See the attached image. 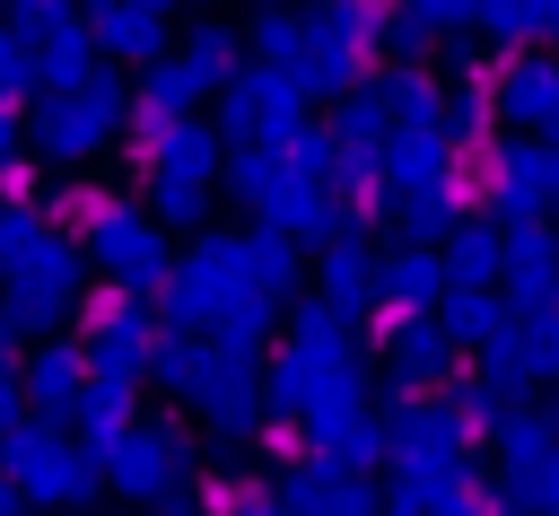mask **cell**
<instances>
[{
    "mask_svg": "<svg viewBox=\"0 0 559 516\" xmlns=\"http://www.w3.org/2000/svg\"><path fill=\"white\" fill-rule=\"evenodd\" d=\"M70 236H79L87 271H105V289H122V297H148L175 271L166 227L148 210H131L114 184H70Z\"/></svg>",
    "mask_w": 559,
    "mask_h": 516,
    "instance_id": "cell-1",
    "label": "cell"
},
{
    "mask_svg": "<svg viewBox=\"0 0 559 516\" xmlns=\"http://www.w3.org/2000/svg\"><path fill=\"white\" fill-rule=\"evenodd\" d=\"M122 122H131V96L96 70L87 87H61V96H35L26 105V157L44 175H87L122 140Z\"/></svg>",
    "mask_w": 559,
    "mask_h": 516,
    "instance_id": "cell-2",
    "label": "cell"
},
{
    "mask_svg": "<svg viewBox=\"0 0 559 516\" xmlns=\"http://www.w3.org/2000/svg\"><path fill=\"white\" fill-rule=\"evenodd\" d=\"M0 472H9V490H17L26 507H44V516H79V507H96V499H105L96 455H79V446H70V429H52V420L9 429V437H0Z\"/></svg>",
    "mask_w": 559,
    "mask_h": 516,
    "instance_id": "cell-3",
    "label": "cell"
},
{
    "mask_svg": "<svg viewBox=\"0 0 559 516\" xmlns=\"http://www.w3.org/2000/svg\"><path fill=\"white\" fill-rule=\"evenodd\" d=\"M0 297L17 306V324H26L35 341H52V324H70L79 297H87V254H79V236H70V227H44V245L0 271Z\"/></svg>",
    "mask_w": 559,
    "mask_h": 516,
    "instance_id": "cell-4",
    "label": "cell"
},
{
    "mask_svg": "<svg viewBox=\"0 0 559 516\" xmlns=\"http://www.w3.org/2000/svg\"><path fill=\"white\" fill-rule=\"evenodd\" d=\"M105 490L114 499H140V507H166V499H183V472H192V446L166 429V420H131L114 446H105Z\"/></svg>",
    "mask_w": 559,
    "mask_h": 516,
    "instance_id": "cell-5",
    "label": "cell"
},
{
    "mask_svg": "<svg viewBox=\"0 0 559 516\" xmlns=\"http://www.w3.org/2000/svg\"><path fill=\"white\" fill-rule=\"evenodd\" d=\"M148 341H157L148 297H122V289H87L79 297V359H87V376H140Z\"/></svg>",
    "mask_w": 559,
    "mask_h": 516,
    "instance_id": "cell-6",
    "label": "cell"
},
{
    "mask_svg": "<svg viewBox=\"0 0 559 516\" xmlns=\"http://www.w3.org/2000/svg\"><path fill=\"white\" fill-rule=\"evenodd\" d=\"M236 280H245V254L227 245V236H201L175 271H166V289H157V315L183 332V324H210V315H227L236 306Z\"/></svg>",
    "mask_w": 559,
    "mask_h": 516,
    "instance_id": "cell-7",
    "label": "cell"
},
{
    "mask_svg": "<svg viewBox=\"0 0 559 516\" xmlns=\"http://www.w3.org/2000/svg\"><path fill=\"white\" fill-rule=\"evenodd\" d=\"M17 394H26V420H70L79 411V394H87V359H79V341H35L26 359H17Z\"/></svg>",
    "mask_w": 559,
    "mask_h": 516,
    "instance_id": "cell-8",
    "label": "cell"
},
{
    "mask_svg": "<svg viewBox=\"0 0 559 516\" xmlns=\"http://www.w3.org/2000/svg\"><path fill=\"white\" fill-rule=\"evenodd\" d=\"M131 166H140L148 184H201V175L218 166V140H210L201 122H157V131H140Z\"/></svg>",
    "mask_w": 559,
    "mask_h": 516,
    "instance_id": "cell-9",
    "label": "cell"
},
{
    "mask_svg": "<svg viewBox=\"0 0 559 516\" xmlns=\"http://www.w3.org/2000/svg\"><path fill=\"white\" fill-rule=\"evenodd\" d=\"M79 17H87L96 61H105V52H114V61H166V17H140V9H122V0H87Z\"/></svg>",
    "mask_w": 559,
    "mask_h": 516,
    "instance_id": "cell-10",
    "label": "cell"
},
{
    "mask_svg": "<svg viewBox=\"0 0 559 516\" xmlns=\"http://www.w3.org/2000/svg\"><path fill=\"white\" fill-rule=\"evenodd\" d=\"M26 79H35V96H61V87H87L96 79V44H87V17H70V26H52L35 52H26Z\"/></svg>",
    "mask_w": 559,
    "mask_h": 516,
    "instance_id": "cell-11",
    "label": "cell"
},
{
    "mask_svg": "<svg viewBox=\"0 0 559 516\" xmlns=\"http://www.w3.org/2000/svg\"><path fill=\"white\" fill-rule=\"evenodd\" d=\"M131 420H140V411H131V376H87V394H79V411H70V429H79L70 446L105 464V446H114Z\"/></svg>",
    "mask_w": 559,
    "mask_h": 516,
    "instance_id": "cell-12",
    "label": "cell"
},
{
    "mask_svg": "<svg viewBox=\"0 0 559 516\" xmlns=\"http://www.w3.org/2000/svg\"><path fill=\"white\" fill-rule=\"evenodd\" d=\"M288 122V87L280 79H227V140H262Z\"/></svg>",
    "mask_w": 559,
    "mask_h": 516,
    "instance_id": "cell-13",
    "label": "cell"
},
{
    "mask_svg": "<svg viewBox=\"0 0 559 516\" xmlns=\"http://www.w3.org/2000/svg\"><path fill=\"white\" fill-rule=\"evenodd\" d=\"M192 402L210 411V429H227V437H236V420L253 411V394H245V359H210V367H201V385H192Z\"/></svg>",
    "mask_w": 559,
    "mask_h": 516,
    "instance_id": "cell-14",
    "label": "cell"
},
{
    "mask_svg": "<svg viewBox=\"0 0 559 516\" xmlns=\"http://www.w3.org/2000/svg\"><path fill=\"white\" fill-rule=\"evenodd\" d=\"M201 367H210V350H201L192 332H157V341H148V376H157L166 394H192Z\"/></svg>",
    "mask_w": 559,
    "mask_h": 516,
    "instance_id": "cell-15",
    "label": "cell"
},
{
    "mask_svg": "<svg viewBox=\"0 0 559 516\" xmlns=\"http://www.w3.org/2000/svg\"><path fill=\"white\" fill-rule=\"evenodd\" d=\"M175 61H183L201 87H218V79H236V35H227V26H192V44H183Z\"/></svg>",
    "mask_w": 559,
    "mask_h": 516,
    "instance_id": "cell-16",
    "label": "cell"
},
{
    "mask_svg": "<svg viewBox=\"0 0 559 516\" xmlns=\"http://www.w3.org/2000/svg\"><path fill=\"white\" fill-rule=\"evenodd\" d=\"M0 17H9V35L35 52L52 26H70V17H79V0H0Z\"/></svg>",
    "mask_w": 559,
    "mask_h": 516,
    "instance_id": "cell-17",
    "label": "cell"
},
{
    "mask_svg": "<svg viewBox=\"0 0 559 516\" xmlns=\"http://www.w3.org/2000/svg\"><path fill=\"white\" fill-rule=\"evenodd\" d=\"M148 201H157V210H148L157 227H192V219H201V184H148Z\"/></svg>",
    "mask_w": 559,
    "mask_h": 516,
    "instance_id": "cell-18",
    "label": "cell"
},
{
    "mask_svg": "<svg viewBox=\"0 0 559 516\" xmlns=\"http://www.w3.org/2000/svg\"><path fill=\"white\" fill-rule=\"evenodd\" d=\"M0 96H9V105H26V96H35V79H26V44L9 35V17H0Z\"/></svg>",
    "mask_w": 559,
    "mask_h": 516,
    "instance_id": "cell-19",
    "label": "cell"
},
{
    "mask_svg": "<svg viewBox=\"0 0 559 516\" xmlns=\"http://www.w3.org/2000/svg\"><path fill=\"white\" fill-rule=\"evenodd\" d=\"M9 157H26V105L0 96V166H9Z\"/></svg>",
    "mask_w": 559,
    "mask_h": 516,
    "instance_id": "cell-20",
    "label": "cell"
},
{
    "mask_svg": "<svg viewBox=\"0 0 559 516\" xmlns=\"http://www.w3.org/2000/svg\"><path fill=\"white\" fill-rule=\"evenodd\" d=\"M26 429V394H17V367H0V437Z\"/></svg>",
    "mask_w": 559,
    "mask_h": 516,
    "instance_id": "cell-21",
    "label": "cell"
},
{
    "mask_svg": "<svg viewBox=\"0 0 559 516\" xmlns=\"http://www.w3.org/2000/svg\"><path fill=\"white\" fill-rule=\"evenodd\" d=\"M0 516H26V499L9 490V472H0Z\"/></svg>",
    "mask_w": 559,
    "mask_h": 516,
    "instance_id": "cell-22",
    "label": "cell"
},
{
    "mask_svg": "<svg viewBox=\"0 0 559 516\" xmlns=\"http://www.w3.org/2000/svg\"><path fill=\"white\" fill-rule=\"evenodd\" d=\"M122 9H140V17H166V9H175V0H122Z\"/></svg>",
    "mask_w": 559,
    "mask_h": 516,
    "instance_id": "cell-23",
    "label": "cell"
},
{
    "mask_svg": "<svg viewBox=\"0 0 559 516\" xmlns=\"http://www.w3.org/2000/svg\"><path fill=\"white\" fill-rule=\"evenodd\" d=\"M166 516H201V507H192V499H166Z\"/></svg>",
    "mask_w": 559,
    "mask_h": 516,
    "instance_id": "cell-24",
    "label": "cell"
}]
</instances>
